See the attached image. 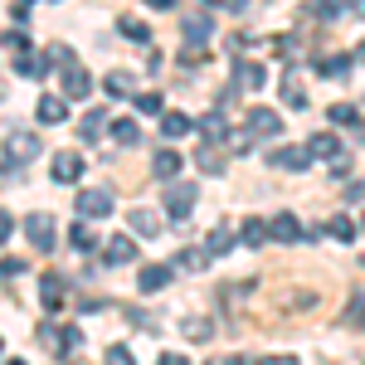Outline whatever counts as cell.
I'll return each mask as SVG.
<instances>
[{"instance_id": "1", "label": "cell", "mask_w": 365, "mask_h": 365, "mask_svg": "<svg viewBox=\"0 0 365 365\" xmlns=\"http://www.w3.org/2000/svg\"><path fill=\"white\" fill-rule=\"evenodd\" d=\"M195 180H175V185H166V215L170 220H190V210H195Z\"/></svg>"}, {"instance_id": "2", "label": "cell", "mask_w": 365, "mask_h": 365, "mask_svg": "<svg viewBox=\"0 0 365 365\" xmlns=\"http://www.w3.org/2000/svg\"><path fill=\"white\" fill-rule=\"evenodd\" d=\"M180 34L200 49V44L215 34V10H190V15H180Z\"/></svg>"}, {"instance_id": "3", "label": "cell", "mask_w": 365, "mask_h": 365, "mask_svg": "<svg viewBox=\"0 0 365 365\" xmlns=\"http://www.w3.org/2000/svg\"><path fill=\"white\" fill-rule=\"evenodd\" d=\"M25 239L39 253L54 249V215H25Z\"/></svg>"}, {"instance_id": "4", "label": "cell", "mask_w": 365, "mask_h": 365, "mask_svg": "<svg viewBox=\"0 0 365 365\" xmlns=\"http://www.w3.org/2000/svg\"><path fill=\"white\" fill-rule=\"evenodd\" d=\"M83 170H88V161L78 156V151H58L54 166H49V175H54L58 185H73V180H83Z\"/></svg>"}, {"instance_id": "5", "label": "cell", "mask_w": 365, "mask_h": 365, "mask_svg": "<svg viewBox=\"0 0 365 365\" xmlns=\"http://www.w3.org/2000/svg\"><path fill=\"white\" fill-rule=\"evenodd\" d=\"M244 122H249V127H244L249 137H282V117L273 113V108H253Z\"/></svg>"}, {"instance_id": "6", "label": "cell", "mask_w": 365, "mask_h": 365, "mask_svg": "<svg viewBox=\"0 0 365 365\" xmlns=\"http://www.w3.org/2000/svg\"><path fill=\"white\" fill-rule=\"evenodd\" d=\"M268 83V68L263 63H253V58H239L234 63V93L244 88V93H253V88H263Z\"/></svg>"}, {"instance_id": "7", "label": "cell", "mask_w": 365, "mask_h": 365, "mask_svg": "<svg viewBox=\"0 0 365 365\" xmlns=\"http://www.w3.org/2000/svg\"><path fill=\"white\" fill-rule=\"evenodd\" d=\"M268 239H278V244H297V239H302V220H297L292 210L273 215V220H268Z\"/></svg>"}, {"instance_id": "8", "label": "cell", "mask_w": 365, "mask_h": 365, "mask_svg": "<svg viewBox=\"0 0 365 365\" xmlns=\"http://www.w3.org/2000/svg\"><path fill=\"white\" fill-rule=\"evenodd\" d=\"M39 297H44V312H63V302H68V282L58 278V273H44V278H39Z\"/></svg>"}, {"instance_id": "9", "label": "cell", "mask_w": 365, "mask_h": 365, "mask_svg": "<svg viewBox=\"0 0 365 365\" xmlns=\"http://www.w3.org/2000/svg\"><path fill=\"white\" fill-rule=\"evenodd\" d=\"M29 156H39V137L34 132H10L5 137V161H29Z\"/></svg>"}, {"instance_id": "10", "label": "cell", "mask_w": 365, "mask_h": 365, "mask_svg": "<svg viewBox=\"0 0 365 365\" xmlns=\"http://www.w3.org/2000/svg\"><path fill=\"white\" fill-rule=\"evenodd\" d=\"M78 215H83V220L113 215V190H108V185H103V190H83V195H78Z\"/></svg>"}, {"instance_id": "11", "label": "cell", "mask_w": 365, "mask_h": 365, "mask_svg": "<svg viewBox=\"0 0 365 365\" xmlns=\"http://www.w3.org/2000/svg\"><path fill=\"white\" fill-rule=\"evenodd\" d=\"M88 93H93V78H88L83 68H78V63L63 68V93H58V98H63V103H78V98H88Z\"/></svg>"}, {"instance_id": "12", "label": "cell", "mask_w": 365, "mask_h": 365, "mask_svg": "<svg viewBox=\"0 0 365 365\" xmlns=\"http://www.w3.org/2000/svg\"><path fill=\"white\" fill-rule=\"evenodd\" d=\"M132 258H137V239H132V234H113V239H108V249H103V263H132Z\"/></svg>"}, {"instance_id": "13", "label": "cell", "mask_w": 365, "mask_h": 365, "mask_svg": "<svg viewBox=\"0 0 365 365\" xmlns=\"http://www.w3.org/2000/svg\"><path fill=\"white\" fill-rule=\"evenodd\" d=\"M307 156H322V161H331V166H336V161L346 156V151H341L336 132H317V137L307 141Z\"/></svg>"}, {"instance_id": "14", "label": "cell", "mask_w": 365, "mask_h": 365, "mask_svg": "<svg viewBox=\"0 0 365 365\" xmlns=\"http://www.w3.org/2000/svg\"><path fill=\"white\" fill-rule=\"evenodd\" d=\"M34 117H39V122H49V127H58V122H68V103H63L58 93H44V98H39V108H34Z\"/></svg>"}, {"instance_id": "15", "label": "cell", "mask_w": 365, "mask_h": 365, "mask_svg": "<svg viewBox=\"0 0 365 365\" xmlns=\"http://www.w3.org/2000/svg\"><path fill=\"white\" fill-rule=\"evenodd\" d=\"M127 225H132V234H141V239H156V234H161V215H156V210H132V215H127Z\"/></svg>"}, {"instance_id": "16", "label": "cell", "mask_w": 365, "mask_h": 365, "mask_svg": "<svg viewBox=\"0 0 365 365\" xmlns=\"http://www.w3.org/2000/svg\"><path fill=\"white\" fill-rule=\"evenodd\" d=\"M170 273H175L170 263H146V268H141V278H137V287H141V292H161V287L170 282Z\"/></svg>"}, {"instance_id": "17", "label": "cell", "mask_w": 365, "mask_h": 365, "mask_svg": "<svg viewBox=\"0 0 365 365\" xmlns=\"http://www.w3.org/2000/svg\"><path fill=\"white\" fill-rule=\"evenodd\" d=\"M273 166L278 170H307V146H278L273 151Z\"/></svg>"}, {"instance_id": "18", "label": "cell", "mask_w": 365, "mask_h": 365, "mask_svg": "<svg viewBox=\"0 0 365 365\" xmlns=\"http://www.w3.org/2000/svg\"><path fill=\"white\" fill-rule=\"evenodd\" d=\"M200 132H205V146L225 141V137H229V122H225V113H205V117H200Z\"/></svg>"}, {"instance_id": "19", "label": "cell", "mask_w": 365, "mask_h": 365, "mask_svg": "<svg viewBox=\"0 0 365 365\" xmlns=\"http://www.w3.org/2000/svg\"><path fill=\"white\" fill-rule=\"evenodd\" d=\"M190 132H195V122H190L185 113H166L161 117V137L175 141V137H190Z\"/></svg>"}, {"instance_id": "20", "label": "cell", "mask_w": 365, "mask_h": 365, "mask_svg": "<svg viewBox=\"0 0 365 365\" xmlns=\"http://www.w3.org/2000/svg\"><path fill=\"white\" fill-rule=\"evenodd\" d=\"M180 166H185V161H180L170 146H166V151H156V161H151V170H156L161 180H175V175H180Z\"/></svg>"}, {"instance_id": "21", "label": "cell", "mask_w": 365, "mask_h": 365, "mask_svg": "<svg viewBox=\"0 0 365 365\" xmlns=\"http://www.w3.org/2000/svg\"><path fill=\"white\" fill-rule=\"evenodd\" d=\"M108 127H113V141H117V146H137V141H141V127H137V122H127V117H113Z\"/></svg>"}, {"instance_id": "22", "label": "cell", "mask_w": 365, "mask_h": 365, "mask_svg": "<svg viewBox=\"0 0 365 365\" xmlns=\"http://www.w3.org/2000/svg\"><path fill=\"white\" fill-rule=\"evenodd\" d=\"M180 331H185V341H210L215 336V322H210V317H185Z\"/></svg>"}, {"instance_id": "23", "label": "cell", "mask_w": 365, "mask_h": 365, "mask_svg": "<svg viewBox=\"0 0 365 365\" xmlns=\"http://www.w3.org/2000/svg\"><path fill=\"white\" fill-rule=\"evenodd\" d=\"M132 93H137V78H132L127 68L108 73V98H132Z\"/></svg>"}, {"instance_id": "24", "label": "cell", "mask_w": 365, "mask_h": 365, "mask_svg": "<svg viewBox=\"0 0 365 365\" xmlns=\"http://www.w3.org/2000/svg\"><path fill=\"white\" fill-rule=\"evenodd\" d=\"M108 122H113V117L103 113V108H98V113H88L83 122H78V137H83V141H98V137H103V127H108Z\"/></svg>"}, {"instance_id": "25", "label": "cell", "mask_w": 365, "mask_h": 365, "mask_svg": "<svg viewBox=\"0 0 365 365\" xmlns=\"http://www.w3.org/2000/svg\"><path fill=\"white\" fill-rule=\"evenodd\" d=\"M117 25H122V34H127V39H137V44H151V25H146V20H137V15H122Z\"/></svg>"}, {"instance_id": "26", "label": "cell", "mask_w": 365, "mask_h": 365, "mask_svg": "<svg viewBox=\"0 0 365 365\" xmlns=\"http://www.w3.org/2000/svg\"><path fill=\"white\" fill-rule=\"evenodd\" d=\"M229 249H234V234H229L225 225H215V229H210V239H205V253H220V258H225Z\"/></svg>"}, {"instance_id": "27", "label": "cell", "mask_w": 365, "mask_h": 365, "mask_svg": "<svg viewBox=\"0 0 365 365\" xmlns=\"http://www.w3.org/2000/svg\"><path fill=\"white\" fill-rule=\"evenodd\" d=\"M317 68H322L327 78H346V73H351V58L346 54H327V58H317Z\"/></svg>"}, {"instance_id": "28", "label": "cell", "mask_w": 365, "mask_h": 365, "mask_svg": "<svg viewBox=\"0 0 365 365\" xmlns=\"http://www.w3.org/2000/svg\"><path fill=\"white\" fill-rule=\"evenodd\" d=\"M331 122H336V127H361V108H351V103H331Z\"/></svg>"}, {"instance_id": "29", "label": "cell", "mask_w": 365, "mask_h": 365, "mask_svg": "<svg viewBox=\"0 0 365 365\" xmlns=\"http://www.w3.org/2000/svg\"><path fill=\"white\" fill-rule=\"evenodd\" d=\"M327 234H331L336 244H351V239H356V225H351L346 215H331V225H327Z\"/></svg>"}, {"instance_id": "30", "label": "cell", "mask_w": 365, "mask_h": 365, "mask_svg": "<svg viewBox=\"0 0 365 365\" xmlns=\"http://www.w3.org/2000/svg\"><path fill=\"white\" fill-rule=\"evenodd\" d=\"M244 244H249V249L268 244V225H263V220H244Z\"/></svg>"}, {"instance_id": "31", "label": "cell", "mask_w": 365, "mask_h": 365, "mask_svg": "<svg viewBox=\"0 0 365 365\" xmlns=\"http://www.w3.org/2000/svg\"><path fill=\"white\" fill-rule=\"evenodd\" d=\"M195 161H200V170H205V175H220V170H225V156H220L215 146H205V151H200Z\"/></svg>"}, {"instance_id": "32", "label": "cell", "mask_w": 365, "mask_h": 365, "mask_svg": "<svg viewBox=\"0 0 365 365\" xmlns=\"http://www.w3.org/2000/svg\"><path fill=\"white\" fill-rule=\"evenodd\" d=\"M205 263H210V253H205V249H185L180 258H175V268H190V273H200Z\"/></svg>"}, {"instance_id": "33", "label": "cell", "mask_w": 365, "mask_h": 365, "mask_svg": "<svg viewBox=\"0 0 365 365\" xmlns=\"http://www.w3.org/2000/svg\"><path fill=\"white\" fill-rule=\"evenodd\" d=\"M15 68H20V73H29V78H44L49 58H29V54H20V58H15Z\"/></svg>"}, {"instance_id": "34", "label": "cell", "mask_w": 365, "mask_h": 365, "mask_svg": "<svg viewBox=\"0 0 365 365\" xmlns=\"http://www.w3.org/2000/svg\"><path fill=\"white\" fill-rule=\"evenodd\" d=\"M282 103H287V108H297V113L307 108V93L297 88V78H292V83H282Z\"/></svg>"}, {"instance_id": "35", "label": "cell", "mask_w": 365, "mask_h": 365, "mask_svg": "<svg viewBox=\"0 0 365 365\" xmlns=\"http://www.w3.org/2000/svg\"><path fill=\"white\" fill-rule=\"evenodd\" d=\"M68 244H73L78 253H88V249H93V229H88V225H73V229H68Z\"/></svg>"}, {"instance_id": "36", "label": "cell", "mask_w": 365, "mask_h": 365, "mask_svg": "<svg viewBox=\"0 0 365 365\" xmlns=\"http://www.w3.org/2000/svg\"><path fill=\"white\" fill-rule=\"evenodd\" d=\"M0 44H5V49H15V54H29V39L20 34V29H10V34H0Z\"/></svg>"}, {"instance_id": "37", "label": "cell", "mask_w": 365, "mask_h": 365, "mask_svg": "<svg viewBox=\"0 0 365 365\" xmlns=\"http://www.w3.org/2000/svg\"><path fill=\"white\" fill-rule=\"evenodd\" d=\"M312 15H317V20H341L346 10H341V5H331V0H317V10H312Z\"/></svg>"}, {"instance_id": "38", "label": "cell", "mask_w": 365, "mask_h": 365, "mask_svg": "<svg viewBox=\"0 0 365 365\" xmlns=\"http://www.w3.org/2000/svg\"><path fill=\"white\" fill-rule=\"evenodd\" d=\"M137 113H161V93H137Z\"/></svg>"}, {"instance_id": "39", "label": "cell", "mask_w": 365, "mask_h": 365, "mask_svg": "<svg viewBox=\"0 0 365 365\" xmlns=\"http://www.w3.org/2000/svg\"><path fill=\"white\" fill-rule=\"evenodd\" d=\"M108 365H137V361H132L127 346H108Z\"/></svg>"}, {"instance_id": "40", "label": "cell", "mask_w": 365, "mask_h": 365, "mask_svg": "<svg viewBox=\"0 0 365 365\" xmlns=\"http://www.w3.org/2000/svg\"><path fill=\"white\" fill-rule=\"evenodd\" d=\"M229 151H249V146H253V137H249V132H229Z\"/></svg>"}, {"instance_id": "41", "label": "cell", "mask_w": 365, "mask_h": 365, "mask_svg": "<svg viewBox=\"0 0 365 365\" xmlns=\"http://www.w3.org/2000/svg\"><path fill=\"white\" fill-rule=\"evenodd\" d=\"M20 268H25V258H5V263H0V278H15Z\"/></svg>"}, {"instance_id": "42", "label": "cell", "mask_w": 365, "mask_h": 365, "mask_svg": "<svg viewBox=\"0 0 365 365\" xmlns=\"http://www.w3.org/2000/svg\"><path fill=\"white\" fill-rule=\"evenodd\" d=\"M278 54H282V58L297 54V39H292V34H282V39H278Z\"/></svg>"}, {"instance_id": "43", "label": "cell", "mask_w": 365, "mask_h": 365, "mask_svg": "<svg viewBox=\"0 0 365 365\" xmlns=\"http://www.w3.org/2000/svg\"><path fill=\"white\" fill-rule=\"evenodd\" d=\"M10 229H15V220H10V210H0V244L10 239Z\"/></svg>"}, {"instance_id": "44", "label": "cell", "mask_w": 365, "mask_h": 365, "mask_svg": "<svg viewBox=\"0 0 365 365\" xmlns=\"http://www.w3.org/2000/svg\"><path fill=\"white\" fill-rule=\"evenodd\" d=\"M63 346H83V331L78 327H63Z\"/></svg>"}, {"instance_id": "45", "label": "cell", "mask_w": 365, "mask_h": 365, "mask_svg": "<svg viewBox=\"0 0 365 365\" xmlns=\"http://www.w3.org/2000/svg\"><path fill=\"white\" fill-rule=\"evenodd\" d=\"M258 365H297V356H263Z\"/></svg>"}, {"instance_id": "46", "label": "cell", "mask_w": 365, "mask_h": 365, "mask_svg": "<svg viewBox=\"0 0 365 365\" xmlns=\"http://www.w3.org/2000/svg\"><path fill=\"white\" fill-rule=\"evenodd\" d=\"M156 365H190V361H185V356H175V351H166V356H161Z\"/></svg>"}, {"instance_id": "47", "label": "cell", "mask_w": 365, "mask_h": 365, "mask_svg": "<svg viewBox=\"0 0 365 365\" xmlns=\"http://www.w3.org/2000/svg\"><path fill=\"white\" fill-rule=\"evenodd\" d=\"M215 365H253L249 356H229V361H215Z\"/></svg>"}, {"instance_id": "48", "label": "cell", "mask_w": 365, "mask_h": 365, "mask_svg": "<svg viewBox=\"0 0 365 365\" xmlns=\"http://www.w3.org/2000/svg\"><path fill=\"white\" fill-rule=\"evenodd\" d=\"M361 63H365V44H361Z\"/></svg>"}, {"instance_id": "49", "label": "cell", "mask_w": 365, "mask_h": 365, "mask_svg": "<svg viewBox=\"0 0 365 365\" xmlns=\"http://www.w3.org/2000/svg\"><path fill=\"white\" fill-rule=\"evenodd\" d=\"M10 365H25V361H10Z\"/></svg>"}, {"instance_id": "50", "label": "cell", "mask_w": 365, "mask_h": 365, "mask_svg": "<svg viewBox=\"0 0 365 365\" xmlns=\"http://www.w3.org/2000/svg\"><path fill=\"white\" fill-rule=\"evenodd\" d=\"M0 351H5V341H0Z\"/></svg>"}, {"instance_id": "51", "label": "cell", "mask_w": 365, "mask_h": 365, "mask_svg": "<svg viewBox=\"0 0 365 365\" xmlns=\"http://www.w3.org/2000/svg\"><path fill=\"white\" fill-rule=\"evenodd\" d=\"M361 113H365V108H361Z\"/></svg>"}]
</instances>
